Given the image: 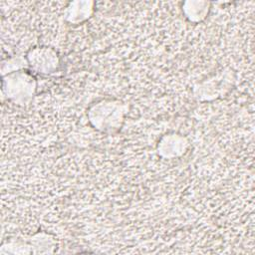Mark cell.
I'll list each match as a JSON object with an SVG mask.
<instances>
[{
	"label": "cell",
	"mask_w": 255,
	"mask_h": 255,
	"mask_svg": "<svg viewBox=\"0 0 255 255\" xmlns=\"http://www.w3.org/2000/svg\"><path fill=\"white\" fill-rule=\"evenodd\" d=\"M126 111L125 104L118 100H103L90 107L88 117L95 128L113 132L121 128Z\"/></svg>",
	"instance_id": "6da1fadb"
},
{
	"label": "cell",
	"mask_w": 255,
	"mask_h": 255,
	"mask_svg": "<svg viewBox=\"0 0 255 255\" xmlns=\"http://www.w3.org/2000/svg\"><path fill=\"white\" fill-rule=\"evenodd\" d=\"M2 82V92L7 95V98L20 105L29 101L36 89L35 79L25 71H16L4 75Z\"/></svg>",
	"instance_id": "7a4b0ae2"
},
{
	"label": "cell",
	"mask_w": 255,
	"mask_h": 255,
	"mask_svg": "<svg viewBox=\"0 0 255 255\" xmlns=\"http://www.w3.org/2000/svg\"><path fill=\"white\" fill-rule=\"evenodd\" d=\"M26 58L32 69L38 73L50 74L56 71L59 67L58 55L51 48H33L27 53Z\"/></svg>",
	"instance_id": "3957f363"
},
{
	"label": "cell",
	"mask_w": 255,
	"mask_h": 255,
	"mask_svg": "<svg viewBox=\"0 0 255 255\" xmlns=\"http://www.w3.org/2000/svg\"><path fill=\"white\" fill-rule=\"evenodd\" d=\"M188 146L187 139L176 133L164 134L157 144L158 154L163 158H172L182 155Z\"/></svg>",
	"instance_id": "277c9868"
},
{
	"label": "cell",
	"mask_w": 255,
	"mask_h": 255,
	"mask_svg": "<svg viewBox=\"0 0 255 255\" xmlns=\"http://www.w3.org/2000/svg\"><path fill=\"white\" fill-rule=\"evenodd\" d=\"M93 3L90 2H74L66 8L64 19L73 24H81L89 19L93 13Z\"/></svg>",
	"instance_id": "5b68a950"
},
{
	"label": "cell",
	"mask_w": 255,
	"mask_h": 255,
	"mask_svg": "<svg viewBox=\"0 0 255 255\" xmlns=\"http://www.w3.org/2000/svg\"><path fill=\"white\" fill-rule=\"evenodd\" d=\"M209 11V3L206 2H187L184 3L182 12L185 17L193 23L201 22L206 18Z\"/></svg>",
	"instance_id": "8992f818"
}]
</instances>
